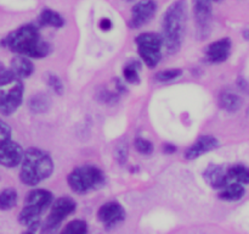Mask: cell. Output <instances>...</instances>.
Returning <instances> with one entry per match:
<instances>
[{
  "mask_svg": "<svg viewBox=\"0 0 249 234\" xmlns=\"http://www.w3.org/2000/svg\"><path fill=\"white\" fill-rule=\"evenodd\" d=\"M23 153L22 146L11 139L7 143L0 145V165L7 168L17 167L21 165Z\"/></svg>",
  "mask_w": 249,
  "mask_h": 234,
  "instance_id": "cell-12",
  "label": "cell"
},
{
  "mask_svg": "<svg viewBox=\"0 0 249 234\" xmlns=\"http://www.w3.org/2000/svg\"><path fill=\"white\" fill-rule=\"evenodd\" d=\"M189 20L186 0H175L165 10L162 17L163 46L168 54H177L184 43Z\"/></svg>",
  "mask_w": 249,
  "mask_h": 234,
  "instance_id": "cell-2",
  "label": "cell"
},
{
  "mask_svg": "<svg viewBox=\"0 0 249 234\" xmlns=\"http://www.w3.org/2000/svg\"><path fill=\"white\" fill-rule=\"evenodd\" d=\"M157 10L158 5L155 0H139L131 7L129 26L131 28H140V27L145 26L156 16Z\"/></svg>",
  "mask_w": 249,
  "mask_h": 234,
  "instance_id": "cell-9",
  "label": "cell"
},
{
  "mask_svg": "<svg viewBox=\"0 0 249 234\" xmlns=\"http://www.w3.org/2000/svg\"><path fill=\"white\" fill-rule=\"evenodd\" d=\"M12 139V129L6 122L0 118V145L7 143Z\"/></svg>",
  "mask_w": 249,
  "mask_h": 234,
  "instance_id": "cell-28",
  "label": "cell"
},
{
  "mask_svg": "<svg viewBox=\"0 0 249 234\" xmlns=\"http://www.w3.org/2000/svg\"><path fill=\"white\" fill-rule=\"evenodd\" d=\"M23 234H34V232H32V231H27V232H24Z\"/></svg>",
  "mask_w": 249,
  "mask_h": 234,
  "instance_id": "cell-33",
  "label": "cell"
},
{
  "mask_svg": "<svg viewBox=\"0 0 249 234\" xmlns=\"http://www.w3.org/2000/svg\"><path fill=\"white\" fill-rule=\"evenodd\" d=\"M219 144V140L212 134H204L201 136L186 151H185V158L186 160H196V158L201 157L204 154L209 153V151L215 150Z\"/></svg>",
  "mask_w": 249,
  "mask_h": 234,
  "instance_id": "cell-11",
  "label": "cell"
},
{
  "mask_svg": "<svg viewBox=\"0 0 249 234\" xmlns=\"http://www.w3.org/2000/svg\"><path fill=\"white\" fill-rule=\"evenodd\" d=\"M180 76H182L181 68H168V70H163L156 73L155 78L157 82L167 83V82H172V80L177 79V78H179Z\"/></svg>",
  "mask_w": 249,
  "mask_h": 234,
  "instance_id": "cell-26",
  "label": "cell"
},
{
  "mask_svg": "<svg viewBox=\"0 0 249 234\" xmlns=\"http://www.w3.org/2000/svg\"><path fill=\"white\" fill-rule=\"evenodd\" d=\"M163 150H164V153H167V154H173L175 150H177V148H175L174 145H172V144H165L164 148H163Z\"/></svg>",
  "mask_w": 249,
  "mask_h": 234,
  "instance_id": "cell-31",
  "label": "cell"
},
{
  "mask_svg": "<svg viewBox=\"0 0 249 234\" xmlns=\"http://www.w3.org/2000/svg\"><path fill=\"white\" fill-rule=\"evenodd\" d=\"M53 202V193L46 189H33L28 193V195L24 199V205L36 207L41 212L45 211L48 207L51 206Z\"/></svg>",
  "mask_w": 249,
  "mask_h": 234,
  "instance_id": "cell-15",
  "label": "cell"
},
{
  "mask_svg": "<svg viewBox=\"0 0 249 234\" xmlns=\"http://www.w3.org/2000/svg\"><path fill=\"white\" fill-rule=\"evenodd\" d=\"M206 182L214 189H223L229 184L226 168L220 165H209L203 173Z\"/></svg>",
  "mask_w": 249,
  "mask_h": 234,
  "instance_id": "cell-14",
  "label": "cell"
},
{
  "mask_svg": "<svg viewBox=\"0 0 249 234\" xmlns=\"http://www.w3.org/2000/svg\"><path fill=\"white\" fill-rule=\"evenodd\" d=\"M212 1H216V2H219V1H221V0H212Z\"/></svg>",
  "mask_w": 249,
  "mask_h": 234,
  "instance_id": "cell-34",
  "label": "cell"
},
{
  "mask_svg": "<svg viewBox=\"0 0 249 234\" xmlns=\"http://www.w3.org/2000/svg\"><path fill=\"white\" fill-rule=\"evenodd\" d=\"M192 14L196 22L197 33L201 38H207L211 32L213 1L212 0H192Z\"/></svg>",
  "mask_w": 249,
  "mask_h": 234,
  "instance_id": "cell-8",
  "label": "cell"
},
{
  "mask_svg": "<svg viewBox=\"0 0 249 234\" xmlns=\"http://www.w3.org/2000/svg\"><path fill=\"white\" fill-rule=\"evenodd\" d=\"M99 27L101 31H109V29L112 28V21L109 19H107V17H104V19L100 20L99 22Z\"/></svg>",
  "mask_w": 249,
  "mask_h": 234,
  "instance_id": "cell-30",
  "label": "cell"
},
{
  "mask_svg": "<svg viewBox=\"0 0 249 234\" xmlns=\"http://www.w3.org/2000/svg\"><path fill=\"white\" fill-rule=\"evenodd\" d=\"M248 114H249V109H248Z\"/></svg>",
  "mask_w": 249,
  "mask_h": 234,
  "instance_id": "cell-35",
  "label": "cell"
},
{
  "mask_svg": "<svg viewBox=\"0 0 249 234\" xmlns=\"http://www.w3.org/2000/svg\"><path fill=\"white\" fill-rule=\"evenodd\" d=\"M18 194L14 188H5L0 190V210L9 211L17 205Z\"/></svg>",
  "mask_w": 249,
  "mask_h": 234,
  "instance_id": "cell-22",
  "label": "cell"
},
{
  "mask_svg": "<svg viewBox=\"0 0 249 234\" xmlns=\"http://www.w3.org/2000/svg\"><path fill=\"white\" fill-rule=\"evenodd\" d=\"M53 161L50 154L39 148H29L23 153L19 170V179L23 184L36 187L51 177Z\"/></svg>",
  "mask_w": 249,
  "mask_h": 234,
  "instance_id": "cell-3",
  "label": "cell"
},
{
  "mask_svg": "<svg viewBox=\"0 0 249 234\" xmlns=\"http://www.w3.org/2000/svg\"><path fill=\"white\" fill-rule=\"evenodd\" d=\"M139 70H140V63L131 62L125 65L123 68V78L130 84H139L140 83V76H139Z\"/></svg>",
  "mask_w": 249,
  "mask_h": 234,
  "instance_id": "cell-23",
  "label": "cell"
},
{
  "mask_svg": "<svg viewBox=\"0 0 249 234\" xmlns=\"http://www.w3.org/2000/svg\"><path fill=\"white\" fill-rule=\"evenodd\" d=\"M229 182L230 183H240L242 185L249 184V167L243 163H235L226 168Z\"/></svg>",
  "mask_w": 249,
  "mask_h": 234,
  "instance_id": "cell-20",
  "label": "cell"
},
{
  "mask_svg": "<svg viewBox=\"0 0 249 234\" xmlns=\"http://www.w3.org/2000/svg\"><path fill=\"white\" fill-rule=\"evenodd\" d=\"M246 194L245 185L240 183H229L226 187L220 189L219 193V199L225 200V201H238L242 199Z\"/></svg>",
  "mask_w": 249,
  "mask_h": 234,
  "instance_id": "cell-21",
  "label": "cell"
},
{
  "mask_svg": "<svg viewBox=\"0 0 249 234\" xmlns=\"http://www.w3.org/2000/svg\"><path fill=\"white\" fill-rule=\"evenodd\" d=\"M51 104H53L51 98L48 94L41 92L33 94L28 100V107L32 114L34 115H41L48 112L50 110Z\"/></svg>",
  "mask_w": 249,
  "mask_h": 234,
  "instance_id": "cell-18",
  "label": "cell"
},
{
  "mask_svg": "<svg viewBox=\"0 0 249 234\" xmlns=\"http://www.w3.org/2000/svg\"><path fill=\"white\" fill-rule=\"evenodd\" d=\"M45 82L48 84V87L55 93L56 95H62L65 93V85L63 82L61 80V78L58 77L55 73H46L45 75Z\"/></svg>",
  "mask_w": 249,
  "mask_h": 234,
  "instance_id": "cell-25",
  "label": "cell"
},
{
  "mask_svg": "<svg viewBox=\"0 0 249 234\" xmlns=\"http://www.w3.org/2000/svg\"><path fill=\"white\" fill-rule=\"evenodd\" d=\"M60 234H88V224L83 219H73L66 224Z\"/></svg>",
  "mask_w": 249,
  "mask_h": 234,
  "instance_id": "cell-24",
  "label": "cell"
},
{
  "mask_svg": "<svg viewBox=\"0 0 249 234\" xmlns=\"http://www.w3.org/2000/svg\"><path fill=\"white\" fill-rule=\"evenodd\" d=\"M67 183L77 194H87L102 188L106 183L104 172L95 165H83L74 168L68 175Z\"/></svg>",
  "mask_w": 249,
  "mask_h": 234,
  "instance_id": "cell-4",
  "label": "cell"
},
{
  "mask_svg": "<svg viewBox=\"0 0 249 234\" xmlns=\"http://www.w3.org/2000/svg\"><path fill=\"white\" fill-rule=\"evenodd\" d=\"M243 37H245V39L249 40V29H245V31H243Z\"/></svg>",
  "mask_w": 249,
  "mask_h": 234,
  "instance_id": "cell-32",
  "label": "cell"
},
{
  "mask_svg": "<svg viewBox=\"0 0 249 234\" xmlns=\"http://www.w3.org/2000/svg\"><path fill=\"white\" fill-rule=\"evenodd\" d=\"M38 23L39 26H48L53 27V28H62V27L65 26L66 21L60 12L55 11V10L50 9V7H45V9L41 10L40 15H39Z\"/></svg>",
  "mask_w": 249,
  "mask_h": 234,
  "instance_id": "cell-17",
  "label": "cell"
},
{
  "mask_svg": "<svg viewBox=\"0 0 249 234\" xmlns=\"http://www.w3.org/2000/svg\"><path fill=\"white\" fill-rule=\"evenodd\" d=\"M242 98L236 93L225 90L219 95V106L228 112H237L242 107Z\"/></svg>",
  "mask_w": 249,
  "mask_h": 234,
  "instance_id": "cell-19",
  "label": "cell"
},
{
  "mask_svg": "<svg viewBox=\"0 0 249 234\" xmlns=\"http://www.w3.org/2000/svg\"><path fill=\"white\" fill-rule=\"evenodd\" d=\"M1 44L16 55L29 58H46L51 51L50 44L41 38L39 28L32 23L23 24L10 32Z\"/></svg>",
  "mask_w": 249,
  "mask_h": 234,
  "instance_id": "cell-1",
  "label": "cell"
},
{
  "mask_svg": "<svg viewBox=\"0 0 249 234\" xmlns=\"http://www.w3.org/2000/svg\"><path fill=\"white\" fill-rule=\"evenodd\" d=\"M97 218L107 228L117 226L125 218V210L118 201H108L97 211Z\"/></svg>",
  "mask_w": 249,
  "mask_h": 234,
  "instance_id": "cell-10",
  "label": "cell"
},
{
  "mask_svg": "<svg viewBox=\"0 0 249 234\" xmlns=\"http://www.w3.org/2000/svg\"><path fill=\"white\" fill-rule=\"evenodd\" d=\"M138 54L148 68H153L162 60L163 38L160 33L143 32L135 38Z\"/></svg>",
  "mask_w": 249,
  "mask_h": 234,
  "instance_id": "cell-5",
  "label": "cell"
},
{
  "mask_svg": "<svg viewBox=\"0 0 249 234\" xmlns=\"http://www.w3.org/2000/svg\"><path fill=\"white\" fill-rule=\"evenodd\" d=\"M24 87L19 78L0 84V114L10 116L17 111L23 101Z\"/></svg>",
  "mask_w": 249,
  "mask_h": 234,
  "instance_id": "cell-6",
  "label": "cell"
},
{
  "mask_svg": "<svg viewBox=\"0 0 249 234\" xmlns=\"http://www.w3.org/2000/svg\"><path fill=\"white\" fill-rule=\"evenodd\" d=\"M75 209H77V204L72 197L61 196L56 199L51 204L50 214L46 217L45 223H44V232L50 233V232L55 231L60 226L61 222L67 218L70 214H72Z\"/></svg>",
  "mask_w": 249,
  "mask_h": 234,
  "instance_id": "cell-7",
  "label": "cell"
},
{
  "mask_svg": "<svg viewBox=\"0 0 249 234\" xmlns=\"http://www.w3.org/2000/svg\"><path fill=\"white\" fill-rule=\"evenodd\" d=\"M134 145H135V149L142 155H150V154L153 153V143L150 141L148 139L142 138V136H138V138L134 140Z\"/></svg>",
  "mask_w": 249,
  "mask_h": 234,
  "instance_id": "cell-27",
  "label": "cell"
},
{
  "mask_svg": "<svg viewBox=\"0 0 249 234\" xmlns=\"http://www.w3.org/2000/svg\"><path fill=\"white\" fill-rule=\"evenodd\" d=\"M231 46H232V43L230 38H221L213 41L207 45L204 50L207 61L212 63H221L226 61L230 56Z\"/></svg>",
  "mask_w": 249,
  "mask_h": 234,
  "instance_id": "cell-13",
  "label": "cell"
},
{
  "mask_svg": "<svg viewBox=\"0 0 249 234\" xmlns=\"http://www.w3.org/2000/svg\"><path fill=\"white\" fill-rule=\"evenodd\" d=\"M10 70L19 79H26L29 78L34 72V63L32 58H26L22 55H16L11 60L10 63Z\"/></svg>",
  "mask_w": 249,
  "mask_h": 234,
  "instance_id": "cell-16",
  "label": "cell"
},
{
  "mask_svg": "<svg viewBox=\"0 0 249 234\" xmlns=\"http://www.w3.org/2000/svg\"><path fill=\"white\" fill-rule=\"evenodd\" d=\"M128 154H129V150H128V145H126V143H121L117 145L116 157H117V161H118L121 165H123V163L126 162V160H128Z\"/></svg>",
  "mask_w": 249,
  "mask_h": 234,
  "instance_id": "cell-29",
  "label": "cell"
}]
</instances>
